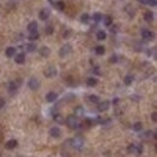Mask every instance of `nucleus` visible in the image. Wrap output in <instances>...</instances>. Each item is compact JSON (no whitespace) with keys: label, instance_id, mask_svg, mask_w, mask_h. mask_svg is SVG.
<instances>
[{"label":"nucleus","instance_id":"nucleus-1","mask_svg":"<svg viewBox=\"0 0 157 157\" xmlns=\"http://www.w3.org/2000/svg\"><path fill=\"white\" fill-rule=\"evenodd\" d=\"M66 125H68V127L71 129H76L80 127V122H78L77 117L75 116V115H70V116H68V119H66Z\"/></svg>","mask_w":157,"mask_h":157},{"label":"nucleus","instance_id":"nucleus-2","mask_svg":"<svg viewBox=\"0 0 157 157\" xmlns=\"http://www.w3.org/2000/svg\"><path fill=\"white\" fill-rule=\"evenodd\" d=\"M44 75L46 76V77H54V76L57 75V69H56V66H53V65L47 66L46 69L44 70Z\"/></svg>","mask_w":157,"mask_h":157},{"label":"nucleus","instance_id":"nucleus-3","mask_svg":"<svg viewBox=\"0 0 157 157\" xmlns=\"http://www.w3.org/2000/svg\"><path fill=\"white\" fill-rule=\"evenodd\" d=\"M71 46H70L69 44H65V45H63L62 47H60V50H59V56L60 57H65L68 56L69 53H71Z\"/></svg>","mask_w":157,"mask_h":157},{"label":"nucleus","instance_id":"nucleus-4","mask_svg":"<svg viewBox=\"0 0 157 157\" xmlns=\"http://www.w3.org/2000/svg\"><path fill=\"white\" fill-rule=\"evenodd\" d=\"M70 143H71L72 148H75V149H81L83 146V139L80 138V137H76V138L71 139Z\"/></svg>","mask_w":157,"mask_h":157},{"label":"nucleus","instance_id":"nucleus-5","mask_svg":"<svg viewBox=\"0 0 157 157\" xmlns=\"http://www.w3.org/2000/svg\"><path fill=\"white\" fill-rule=\"evenodd\" d=\"M28 86H29V88H30V89L35 91V89H38V88H39V86H40V82H39V80L36 77H31V78H29Z\"/></svg>","mask_w":157,"mask_h":157},{"label":"nucleus","instance_id":"nucleus-6","mask_svg":"<svg viewBox=\"0 0 157 157\" xmlns=\"http://www.w3.org/2000/svg\"><path fill=\"white\" fill-rule=\"evenodd\" d=\"M141 38L145 39V40H152L154 39V33L151 30H148V29H143L141 30Z\"/></svg>","mask_w":157,"mask_h":157},{"label":"nucleus","instance_id":"nucleus-7","mask_svg":"<svg viewBox=\"0 0 157 157\" xmlns=\"http://www.w3.org/2000/svg\"><path fill=\"white\" fill-rule=\"evenodd\" d=\"M110 106V102L109 100H104V102H100V103H98V110L103 113V111H106Z\"/></svg>","mask_w":157,"mask_h":157},{"label":"nucleus","instance_id":"nucleus-8","mask_svg":"<svg viewBox=\"0 0 157 157\" xmlns=\"http://www.w3.org/2000/svg\"><path fill=\"white\" fill-rule=\"evenodd\" d=\"M60 134H62V132H60V129L58 127H52L50 129V135L52 138H59Z\"/></svg>","mask_w":157,"mask_h":157},{"label":"nucleus","instance_id":"nucleus-9","mask_svg":"<svg viewBox=\"0 0 157 157\" xmlns=\"http://www.w3.org/2000/svg\"><path fill=\"white\" fill-rule=\"evenodd\" d=\"M39 17H40L41 21H46L48 17H50V10L48 9H42L39 13Z\"/></svg>","mask_w":157,"mask_h":157},{"label":"nucleus","instance_id":"nucleus-10","mask_svg":"<svg viewBox=\"0 0 157 157\" xmlns=\"http://www.w3.org/2000/svg\"><path fill=\"white\" fill-rule=\"evenodd\" d=\"M17 145H18V141L16 140V139H11V140H9L6 144H5V148L11 150V149H15Z\"/></svg>","mask_w":157,"mask_h":157},{"label":"nucleus","instance_id":"nucleus-11","mask_svg":"<svg viewBox=\"0 0 157 157\" xmlns=\"http://www.w3.org/2000/svg\"><path fill=\"white\" fill-rule=\"evenodd\" d=\"M57 97H58L57 93H54V92H48L46 96V100L48 102V103H53V102L57 99Z\"/></svg>","mask_w":157,"mask_h":157},{"label":"nucleus","instance_id":"nucleus-12","mask_svg":"<svg viewBox=\"0 0 157 157\" xmlns=\"http://www.w3.org/2000/svg\"><path fill=\"white\" fill-rule=\"evenodd\" d=\"M17 88H18V86H17V83H16L15 81L9 82V85H7V89H9L10 93H15V92L17 91Z\"/></svg>","mask_w":157,"mask_h":157},{"label":"nucleus","instance_id":"nucleus-13","mask_svg":"<svg viewBox=\"0 0 157 157\" xmlns=\"http://www.w3.org/2000/svg\"><path fill=\"white\" fill-rule=\"evenodd\" d=\"M15 60L17 64H23L25 60V54L24 53H18V54H16L15 57Z\"/></svg>","mask_w":157,"mask_h":157},{"label":"nucleus","instance_id":"nucleus-14","mask_svg":"<svg viewBox=\"0 0 157 157\" xmlns=\"http://www.w3.org/2000/svg\"><path fill=\"white\" fill-rule=\"evenodd\" d=\"M50 53H51V50L47 46H42L40 48V54L42 57H48L50 56Z\"/></svg>","mask_w":157,"mask_h":157},{"label":"nucleus","instance_id":"nucleus-15","mask_svg":"<svg viewBox=\"0 0 157 157\" xmlns=\"http://www.w3.org/2000/svg\"><path fill=\"white\" fill-rule=\"evenodd\" d=\"M83 114H85V109H83L82 106H76L75 110H74V115H75L76 117L83 116Z\"/></svg>","mask_w":157,"mask_h":157},{"label":"nucleus","instance_id":"nucleus-16","mask_svg":"<svg viewBox=\"0 0 157 157\" xmlns=\"http://www.w3.org/2000/svg\"><path fill=\"white\" fill-rule=\"evenodd\" d=\"M5 54L7 57H13L16 54V48L15 47H7L6 51H5Z\"/></svg>","mask_w":157,"mask_h":157},{"label":"nucleus","instance_id":"nucleus-17","mask_svg":"<svg viewBox=\"0 0 157 157\" xmlns=\"http://www.w3.org/2000/svg\"><path fill=\"white\" fill-rule=\"evenodd\" d=\"M53 120H54V122L59 123V125L64 123V117H63L60 114H56V115H53Z\"/></svg>","mask_w":157,"mask_h":157},{"label":"nucleus","instance_id":"nucleus-18","mask_svg":"<svg viewBox=\"0 0 157 157\" xmlns=\"http://www.w3.org/2000/svg\"><path fill=\"white\" fill-rule=\"evenodd\" d=\"M40 38V35H39L38 31H31L30 34L28 35V39L30 41H35V40H38V39Z\"/></svg>","mask_w":157,"mask_h":157},{"label":"nucleus","instance_id":"nucleus-19","mask_svg":"<svg viewBox=\"0 0 157 157\" xmlns=\"http://www.w3.org/2000/svg\"><path fill=\"white\" fill-rule=\"evenodd\" d=\"M28 30L30 31H38V23L36 22H30L28 24Z\"/></svg>","mask_w":157,"mask_h":157},{"label":"nucleus","instance_id":"nucleus-20","mask_svg":"<svg viewBox=\"0 0 157 157\" xmlns=\"http://www.w3.org/2000/svg\"><path fill=\"white\" fill-rule=\"evenodd\" d=\"M133 81H134V76H133V75H126V76H125V83H126L127 86L132 85Z\"/></svg>","mask_w":157,"mask_h":157},{"label":"nucleus","instance_id":"nucleus-21","mask_svg":"<svg viewBox=\"0 0 157 157\" xmlns=\"http://www.w3.org/2000/svg\"><path fill=\"white\" fill-rule=\"evenodd\" d=\"M97 83H98V80L96 77H89L87 80V86H89V87H94Z\"/></svg>","mask_w":157,"mask_h":157},{"label":"nucleus","instance_id":"nucleus-22","mask_svg":"<svg viewBox=\"0 0 157 157\" xmlns=\"http://www.w3.org/2000/svg\"><path fill=\"white\" fill-rule=\"evenodd\" d=\"M97 39L98 40H105V39H106V33H105V31H103V30H99L97 33Z\"/></svg>","mask_w":157,"mask_h":157},{"label":"nucleus","instance_id":"nucleus-23","mask_svg":"<svg viewBox=\"0 0 157 157\" xmlns=\"http://www.w3.org/2000/svg\"><path fill=\"white\" fill-rule=\"evenodd\" d=\"M93 21L94 22H100L102 19H103V15L102 13H99V12H96V13H93Z\"/></svg>","mask_w":157,"mask_h":157},{"label":"nucleus","instance_id":"nucleus-24","mask_svg":"<svg viewBox=\"0 0 157 157\" xmlns=\"http://www.w3.org/2000/svg\"><path fill=\"white\" fill-rule=\"evenodd\" d=\"M144 19L146 21V22H151V21L154 19V13H152V12H145Z\"/></svg>","mask_w":157,"mask_h":157},{"label":"nucleus","instance_id":"nucleus-25","mask_svg":"<svg viewBox=\"0 0 157 157\" xmlns=\"http://www.w3.org/2000/svg\"><path fill=\"white\" fill-rule=\"evenodd\" d=\"M54 6L57 7L58 10H64V7H65V4H64V1H62V0H59V1H57V3H54Z\"/></svg>","mask_w":157,"mask_h":157},{"label":"nucleus","instance_id":"nucleus-26","mask_svg":"<svg viewBox=\"0 0 157 157\" xmlns=\"http://www.w3.org/2000/svg\"><path fill=\"white\" fill-rule=\"evenodd\" d=\"M88 99H89L91 103H94V104L99 103V98H98V96H96V94H91V96L88 97Z\"/></svg>","mask_w":157,"mask_h":157},{"label":"nucleus","instance_id":"nucleus-27","mask_svg":"<svg viewBox=\"0 0 157 157\" xmlns=\"http://www.w3.org/2000/svg\"><path fill=\"white\" fill-rule=\"evenodd\" d=\"M133 129H134L135 132H140L141 129H143V123L141 122H135L133 125Z\"/></svg>","mask_w":157,"mask_h":157},{"label":"nucleus","instance_id":"nucleus-28","mask_svg":"<svg viewBox=\"0 0 157 157\" xmlns=\"http://www.w3.org/2000/svg\"><path fill=\"white\" fill-rule=\"evenodd\" d=\"M104 24L106 25V27H110V25L113 24V18L110 16H105L104 17Z\"/></svg>","mask_w":157,"mask_h":157},{"label":"nucleus","instance_id":"nucleus-29","mask_svg":"<svg viewBox=\"0 0 157 157\" xmlns=\"http://www.w3.org/2000/svg\"><path fill=\"white\" fill-rule=\"evenodd\" d=\"M96 53L99 54V56L105 53V48H104V46H97L96 47Z\"/></svg>","mask_w":157,"mask_h":157},{"label":"nucleus","instance_id":"nucleus-30","mask_svg":"<svg viewBox=\"0 0 157 157\" xmlns=\"http://www.w3.org/2000/svg\"><path fill=\"white\" fill-rule=\"evenodd\" d=\"M25 48H27L28 52H34V51L36 50V46H35V44H28L25 46Z\"/></svg>","mask_w":157,"mask_h":157},{"label":"nucleus","instance_id":"nucleus-31","mask_svg":"<svg viewBox=\"0 0 157 157\" xmlns=\"http://www.w3.org/2000/svg\"><path fill=\"white\" fill-rule=\"evenodd\" d=\"M143 152V145H135V154L140 155Z\"/></svg>","mask_w":157,"mask_h":157},{"label":"nucleus","instance_id":"nucleus-32","mask_svg":"<svg viewBox=\"0 0 157 157\" xmlns=\"http://www.w3.org/2000/svg\"><path fill=\"white\" fill-rule=\"evenodd\" d=\"M128 152H132V154H135V144H132L128 146Z\"/></svg>","mask_w":157,"mask_h":157},{"label":"nucleus","instance_id":"nucleus-33","mask_svg":"<svg viewBox=\"0 0 157 157\" xmlns=\"http://www.w3.org/2000/svg\"><path fill=\"white\" fill-rule=\"evenodd\" d=\"M88 18H89V16H88V13H83V15L81 16V21H82V22H87Z\"/></svg>","mask_w":157,"mask_h":157},{"label":"nucleus","instance_id":"nucleus-34","mask_svg":"<svg viewBox=\"0 0 157 157\" xmlns=\"http://www.w3.org/2000/svg\"><path fill=\"white\" fill-rule=\"evenodd\" d=\"M151 119H152L154 122H156V121H157V113H156V111H154V113L151 114Z\"/></svg>","mask_w":157,"mask_h":157},{"label":"nucleus","instance_id":"nucleus-35","mask_svg":"<svg viewBox=\"0 0 157 157\" xmlns=\"http://www.w3.org/2000/svg\"><path fill=\"white\" fill-rule=\"evenodd\" d=\"M148 5H151V6H156L157 5V1L156 0H149V4Z\"/></svg>","mask_w":157,"mask_h":157},{"label":"nucleus","instance_id":"nucleus-36","mask_svg":"<svg viewBox=\"0 0 157 157\" xmlns=\"http://www.w3.org/2000/svg\"><path fill=\"white\" fill-rule=\"evenodd\" d=\"M116 60H117V57L114 54V56H111V58H110V62L111 63H116Z\"/></svg>","mask_w":157,"mask_h":157},{"label":"nucleus","instance_id":"nucleus-37","mask_svg":"<svg viewBox=\"0 0 157 157\" xmlns=\"http://www.w3.org/2000/svg\"><path fill=\"white\" fill-rule=\"evenodd\" d=\"M52 31H53V29L51 28V27H47V29H46V33H47V34L51 35V34H52Z\"/></svg>","mask_w":157,"mask_h":157},{"label":"nucleus","instance_id":"nucleus-38","mask_svg":"<svg viewBox=\"0 0 157 157\" xmlns=\"http://www.w3.org/2000/svg\"><path fill=\"white\" fill-rule=\"evenodd\" d=\"M4 105H5V100H4L3 98H0V109L4 108Z\"/></svg>","mask_w":157,"mask_h":157},{"label":"nucleus","instance_id":"nucleus-39","mask_svg":"<svg viewBox=\"0 0 157 157\" xmlns=\"http://www.w3.org/2000/svg\"><path fill=\"white\" fill-rule=\"evenodd\" d=\"M140 4H143V5H148L149 4V0H138Z\"/></svg>","mask_w":157,"mask_h":157}]
</instances>
